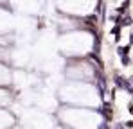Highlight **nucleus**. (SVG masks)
Listing matches in <instances>:
<instances>
[{
    "mask_svg": "<svg viewBox=\"0 0 133 129\" xmlns=\"http://www.w3.org/2000/svg\"><path fill=\"white\" fill-rule=\"evenodd\" d=\"M128 111H130V113L133 115V104H130V106H128Z\"/></svg>",
    "mask_w": 133,
    "mask_h": 129,
    "instance_id": "39448f33",
    "label": "nucleus"
},
{
    "mask_svg": "<svg viewBox=\"0 0 133 129\" xmlns=\"http://www.w3.org/2000/svg\"><path fill=\"white\" fill-rule=\"evenodd\" d=\"M126 127H130V129L133 127V120H128V122H126Z\"/></svg>",
    "mask_w": 133,
    "mask_h": 129,
    "instance_id": "20e7f679",
    "label": "nucleus"
},
{
    "mask_svg": "<svg viewBox=\"0 0 133 129\" xmlns=\"http://www.w3.org/2000/svg\"><path fill=\"white\" fill-rule=\"evenodd\" d=\"M131 83H133V77H131Z\"/></svg>",
    "mask_w": 133,
    "mask_h": 129,
    "instance_id": "0eeeda50",
    "label": "nucleus"
},
{
    "mask_svg": "<svg viewBox=\"0 0 133 129\" xmlns=\"http://www.w3.org/2000/svg\"><path fill=\"white\" fill-rule=\"evenodd\" d=\"M117 54L122 58V56H128L130 54V45H121L119 48H117Z\"/></svg>",
    "mask_w": 133,
    "mask_h": 129,
    "instance_id": "f257e3e1",
    "label": "nucleus"
},
{
    "mask_svg": "<svg viewBox=\"0 0 133 129\" xmlns=\"http://www.w3.org/2000/svg\"><path fill=\"white\" fill-rule=\"evenodd\" d=\"M130 43L133 45V34H130Z\"/></svg>",
    "mask_w": 133,
    "mask_h": 129,
    "instance_id": "423d86ee",
    "label": "nucleus"
},
{
    "mask_svg": "<svg viewBox=\"0 0 133 129\" xmlns=\"http://www.w3.org/2000/svg\"><path fill=\"white\" fill-rule=\"evenodd\" d=\"M119 25H124V27L131 25V18H130V16H122V18H119Z\"/></svg>",
    "mask_w": 133,
    "mask_h": 129,
    "instance_id": "f03ea898",
    "label": "nucleus"
},
{
    "mask_svg": "<svg viewBox=\"0 0 133 129\" xmlns=\"http://www.w3.org/2000/svg\"><path fill=\"white\" fill-rule=\"evenodd\" d=\"M121 61H122L124 66H128V64H130V58H128V56H122V58H121Z\"/></svg>",
    "mask_w": 133,
    "mask_h": 129,
    "instance_id": "7ed1b4c3",
    "label": "nucleus"
}]
</instances>
